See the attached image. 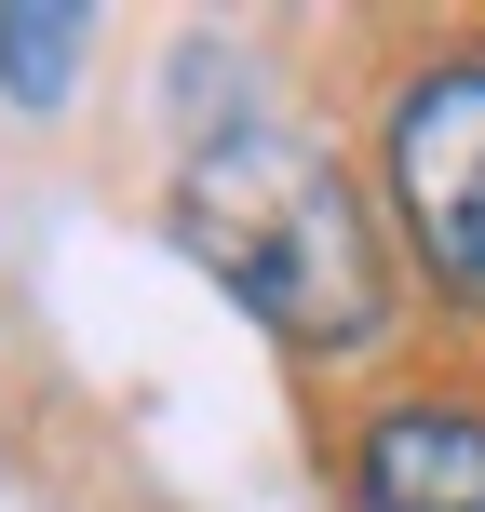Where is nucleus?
<instances>
[{
  "label": "nucleus",
  "instance_id": "f257e3e1",
  "mask_svg": "<svg viewBox=\"0 0 485 512\" xmlns=\"http://www.w3.org/2000/svg\"><path fill=\"white\" fill-rule=\"evenodd\" d=\"M176 243L283 337V351H364L391 324V243L364 216V176H337L324 135L283 108H189L176 149Z\"/></svg>",
  "mask_w": 485,
  "mask_h": 512
},
{
  "label": "nucleus",
  "instance_id": "f03ea898",
  "mask_svg": "<svg viewBox=\"0 0 485 512\" xmlns=\"http://www.w3.org/2000/svg\"><path fill=\"white\" fill-rule=\"evenodd\" d=\"M378 189L418 283L485 324V54H432L378 122Z\"/></svg>",
  "mask_w": 485,
  "mask_h": 512
},
{
  "label": "nucleus",
  "instance_id": "7ed1b4c3",
  "mask_svg": "<svg viewBox=\"0 0 485 512\" xmlns=\"http://www.w3.org/2000/svg\"><path fill=\"white\" fill-rule=\"evenodd\" d=\"M351 512H485V405H378L351 432Z\"/></svg>",
  "mask_w": 485,
  "mask_h": 512
},
{
  "label": "nucleus",
  "instance_id": "20e7f679",
  "mask_svg": "<svg viewBox=\"0 0 485 512\" xmlns=\"http://www.w3.org/2000/svg\"><path fill=\"white\" fill-rule=\"evenodd\" d=\"M81 54H95V27L54 14V0H0V95L14 108H54L81 81Z\"/></svg>",
  "mask_w": 485,
  "mask_h": 512
}]
</instances>
